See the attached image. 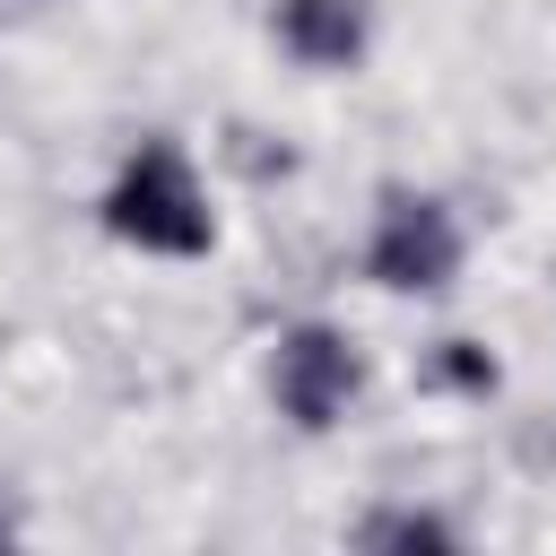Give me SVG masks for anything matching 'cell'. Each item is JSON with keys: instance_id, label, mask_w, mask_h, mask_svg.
Masks as SVG:
<instances>
[{"instance_id": "cell-5", "label": "cell", "mask_w": 556, "mask_h": 556, "mask_svg": "<svg viewBox=\"0 0 556 556\" xmlns=\"http://www.w3.org/2000/svg\"><path fill=\"white\" fill-rule=\"evenodd\" d=\"M365 547H452V530L426 513H382V521H365Z\"/></svg>"}, {"instance_id": "cell-4", "label": "cell", "mask_w": 556, "mask_h": 556, "mask_svg": "<svg viewBox=\"0 0 556 556\" xmlns=\"http://www.w3.org/2000/svg\"><path fill=\"white\" fill-rule=\"evenodd\" d=\"M278 35H287L295 61L348 70L356 43H365V0H287V9H278Z\"/></svg>"}, {"instance_id": "cell-3", "label": "cell", "mask_w": 556, "mask_h": 556, "mask_svg": "<svg viewBox=\"0 0 556 556\" xmlns=\"http://www.w3.org/2000/svg\"><path fill=\"white\" fill-rule=\"evenodd\" d=\"M278 408L295 417V426H330L348 400H356V356H348V339L339 330H321V321H304V330H287L278 339Z\"/></svg>"}, {"instance_id": "cell-2", "label": "cell", "mask_w": 556, "mask_h": 556, "mask_svg": "<svg viewBox=\"0 0 556 556\" xmlns=\"http://www.w3.org/2000/svg\"><path fill=\"white\" fill-rule=\"evenodd\" d=\"M365 269L382 287H443L460 269V226L443 200H417V191H391L382 200V226L365 243Z\"/></svg>"}, {"instance_id": "cell-1", "label": "cell", "mask_w": 556, "mask_h": 556, "mask_svg": "<svg viewBox=\"0 0 556 556\" xmlns=\"http://www.w3.org/2000/svg\"><path fill=\"white\" fill-rule=\"evenodd\" d=\"M104 226H113L122 243H139V252H182V261L208 252V200H200L182 148L148 139V148L122 165V182L104 191Z\"/></svg>"}]
</instances>
